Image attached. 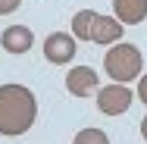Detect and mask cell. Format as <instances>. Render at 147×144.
Returning <instances> with one entry per match:
<instances>
[{
	"label": "cell",
	"mask_w": 147,
	"mask_h": 144,
	"mask_svg": "<svg viewBox=\"0 0 147 144\" xmlns=\"http://www.w3.org/2000/svg\"><path fill=\"white\" fill-rule=\"evenodd\" d=\"M38 119V97L25 85H0V135H25Z\"/></svg>",
	"instance_id": "cell-1"
},
{
	"label": "cell",
	"mask_w": 147,
	"mask_h": 144,
	"mask_svg": "<svg viewBox=\"0 0 147 144\" xmlns=\"http://www.w3.org/2000/svg\"><path fill=\"white\" fill-rule=\"evenodd\" d=\"M103 69L110 72L113 82L125 85V82H135V78L141 75V69H144V57H141V50H138L135 44H122V41H119L116 47L107 50V57H103Z\"/></svg>",
	"instance_id": "cell-2"
},
{
	"label": "cell",
	"mask_w": 147,
	"mask_h": 144,
	"mask_svg": "<svg viewBox=\"0 0 147 144\" xmlns=\"http://www.w3.org/2000/svg\"><path fill=\"white\" fill-rule=\"evenodd\" d=\"M75 41H78V38L69 34V31H53V34H47V38H44V57H47V63H53V66L72 63L75 53H78Z\"/></svg>",
	"instance_id": "cell-3"
},
{
	"label": "cell",
	"mask_w": 147,
	"mask_h": 144,
	"mask_svg": "<svg viewBox=\"0 0 147 144\" xmlns=\"http://www.w3.org/2000/svg\"><path fill=\"white\" fill-rule=\"evenodd\" d=\"M131 100H135V94H131L125 85H119V82L97 91V110H100L103 116H122V113H128Z\"/></svg>",
	"instance_id": "cell-4"
},
{
	"label": "cell",
	"mask_w": 147,
	"mask_h": 144,
	"mask_svg": "<svg viewBox=\"0 0 147 144\" xmlns=\"http://www.w3.org/2000/svg\"><path fill=\"white\" fill-rule=\"evenodd\" d=\"M100 82H97V72L91 66H75L69 75H66V91L75 94V97H91L94 91H100Z\"/></svg>",
	"instance_id": "cell-5"
},
{
	"label": "cell",
	"mask_w": 147,
	"mask_h": 144,
	"mask_svg": "<svg viewBox=\"0 0 147 144\" xmlns=\"http://www.w3.org/2000/svg\"><path fill=\"white\" fill-rule=\"evenodd\" d=\"M0 47L6 53H28L34 47V31L25 28V25H9L0 34Z\"/></svg>",
	"instance_id": "cell-6"
},
{
	"label": "cell",
	"mask_w": 147,
	"mask_h": 144,
	"mask_svg": "<svg viewBox=\"0 0 147 144\" xmlns=\"http://www.w3.org/2000/svg\"><path fill=\"white\" fill-rule=\"evenodd\" d=\"M122 31L125 25L113 19V16H97L94 19V31H91V41L94 44H119L122 41Z\"/></svg>",
	"instance_id": "cell-7"
},
{
	"label": "cell",
	"mask_w": 147,
	"mask_h": 144,
	"mask_svg": "<svg viewBox=\"0 0 147 144\" xmlns=\"http://www.w3.org/2000/svg\"><path fill=\"white\" fill-rule=\"evenodd\" d=\"M113 13L122 25H138L147 16V0H113Z\"/></svg>",
	"instance_id": "cell-8"
},
{
	"label": "cell",
	"mask_w": 147,
	"mask_h": 144,
	"mask_svg": "<svg viewBox=\"0 0 147 144\" xmlns=\"http://www.w3.org/2000/svg\"><path fill=\"white\" fill-rule=\"evenodd\" d=\"M94 19H97V13H94V9H78V13L72 16V34H75L78 41H91Z\"/></svg>",
	"instance_id": "cell-9"
},
{
	"label": "cell",
	"mask_w": 147,
	"mask_h": 144,
	"mask_svg": "<svg viewBox=\"0 0 147 144\" xmlns=\"http://www.w3.org/2000/svg\"><path fill=\"white\" fill-rule=\"evenodd\" d=\"M72 144H110V135L103 128H82L72 138Z\"/></svg>",
	"instance_id": "cell-10"
},
{
	"label": "cell",
	"mask_w": 147,
	"mask_h": 144,
	"mask_svg": "<svg viewBox=\"0 0 147 144\" xmlns=\"http://www.w3.org/2000/svg\"><path fill=\"white\" fill-rule=\"evenodd\" d=\"M22 6V0H0V16H9Z\"/></svg>",
	"instance_id": "cell-11"
},
{
	"label": "cell",
	"mask_w": 147,
	"mask_h": 144,
	"mask_svg": "<svg viewBox=\"0 0 147 144\" xmlns=\"http://www.w3.org/2000/svg\"><path fill=\"white\" fill-rule=\"evenodd\" d=\"M138 100H144V103H147V72L138 78Z\"/></svg>",
	"instance_id": "cell-12"
},
{
	"label": "cell",
	"mask_w": 147,
	"mask_h": 144,
	"mask_svg": "<svg viewBox=\"0 0 147 144\" xmlns=\"http://www.w3.org/2000/svg\"><path fill=\"white\" fill-rule=\"evenodd\" d=\"M141 138H144V141H147V116H144V119H141Z\"/></svg>",
	"instance_id": "cell-13"
}]
</instances>
